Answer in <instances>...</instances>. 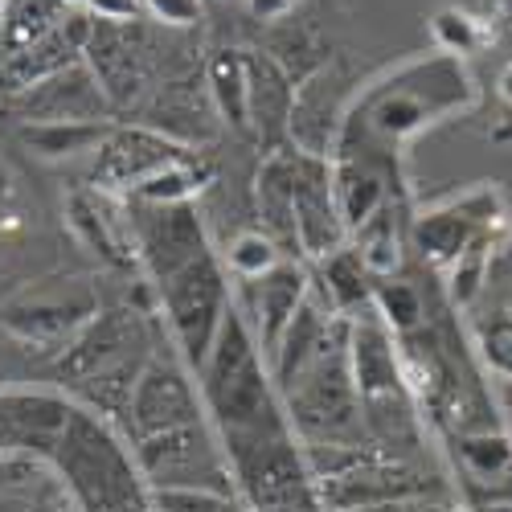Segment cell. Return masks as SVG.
<instances>
[{
  "label": "cell",
  "mask_w": 512,
  "mask_h": 512,
  "mask_svg": "<svg viewBox=\"0 0 512 512\" xmlns=\"http://www.w3.org/2000/svg\"><path fill=\"white\" fill-rule=\"evenodd\" d=\"M136 254L148 271L160 312L173 328V345L189 369H201L213 336L230 312V279L209 250L201 213L185 205H132Z\"/></svg>",
  "instance_id": "1"
},
{
  "label": "cell",
  "mask_w": 512,
  "mask_h": 512,
  "mask_svg": "<svg viewBox=\"0 0 512 512\" xmlns=\"http://www.w3.org/2000/svg\"><path fill=\"white\" fill-rule=\"evenodd\" d=\"M197 386H201L205 418L213 422L230 463L271 443L295 439L283 398L271 381V365L238 304H230L218 336H213V349L197 369Z\"/></svg>",
  "instance_id": "2"
},
{
  "label": "cell",
  "mask_w": 512,
  "mask_h": 512,
  "mask_svg": "<svg viewBox=\"0 0 512 512\" xmlns=\"http://www.w3.org/2000/svg\"><path fill=\"white\" fill-rule=\"evenodd\" d=\"M54 463L82 508L123 512V508H152L148 484L136 467V455L115 431V422L95 414L91 406L74 402L66 426L54 443Z\"/></svg>",
  "instance_id": "3"
},
{
  "label": "cell",
  "mask_w": 512,
  "mask_h": 512,
  "mask_svg": "<svg viewBox=\"0 0 512 512\" xmlns=\"http://www.w3.org/2000/svg\"><path fill=\"white\" fill-rule=\"evenodd\" d=\"M132 455H136V467H140L148 492L152 488H205V492L234 496L230 459H226V447L209 418L136 439Z\"/></svg>",
  "instance_id": "4"
},
{
  "label": "cell",
  "mask_w": 512,
  "mask_h": 512,
  "mask_svg": "<svg viewBox=\"0 0 512 512\" xmlns=\"http://www.w3.org/2000/svg\"><path fill=\"white\" fill-rule=\"evenodd\" d=\"M463 103H472V82H467L463 70H455L447 82H439V87L426 91V95L410 87L406 74H398L390 87H377L369 95V103H361V111L349 115L340 127H361V136H373L386 148H394Z\"/></svg>",
  "instance_id": "5"
},
{
  "label": "cell",
  "mask_w": 512,
  "mask_h": 512,
  "mask_svg": "<svg viewBox=\"0 0 512 512\" xmlns=\"http://www.w3.org/2000/svg\"><path fill=\"white\" fill-rule=\"evenodd\" d=\"M99 316V300L87 283L66 279V283H37L25 295L5 308V328L21 340V345H33L37 353H58L70 345V340L87 328Z\"/></svg>",
  "instance_id": "6"
},
{
  "label": "cell",
  "mask_w": 512,
  "mask_h": 512,
  "mask_svg": "<svg viewBox=\"0 0 512 512\" xmlns=\"http://www.w3.org/2000/svg\"><path fill=\"white\" fill-rule=\"evenodd\" d=\"M205 418V402H201V386L193 381V369L173 357L168 349H152V357L144 361L136 386H132V402H127V431L136 439L173 431V426H189Z\"/></svg>",
  "instance_id": "7"
},
{
  "label": "cell",
  "mask_w": 512,
  "mask_h": 512,
  "mask_svg": "<svg viewBox=\"0 0 512 512\" xmlns=\"http://www.w3.org/2000/svg\"><path fill=\"white\" fill-rule=\"evenodd\" d=\"M152 349L156 345H152L148 316L136 312V308H111V312H99L62 349L58 373H62V381H74V386H82V381L103 377L111 369L144 365L152 357Z\"/></svg>",
  "instance_id": "8"
},
{
  "label": "cell",
  "mask_w": 512,
  "mask_h": 512,
  "mask_svg": "<svg viewBox=\"0 0 512 512\" xmlns=\"http://www.w3.org/2000/svg\"><path fill=\"white\" fill-rule=\"evenodd\" d=\"M435 496L431 476L414 472L406 459H390L377 447L353 463L349 472H340L332 480H316V500L320 512H361L377 504H398V500H422Z\"/></svg>",
  "instance_id": "9"
},
{
  "label": "cell",
  "mask_w": 512,
  "mask_h": 512,
  "mask_svg": "<svg viewBox=\"0 0 512 512\" xmlns=\"http://www.w3.org/2000/svg\"><path fill=\"white\" fill-rule=\"evenodd\" d=\"M500 218H504L500 193L472 189V193L451 197L435 209H422V218L414 222V242L426 263L447 271L467 246H476L480 238H496Z\"/></svg>",
  "instance_id": "10"
},
{
  "label": "cell",
  "mask_w": 512,
  "mask_h": 512,
  "mask_svg": "<svg viewBox=\"0 0 512 512\" xmlns=\"http://www.w3.org/2000/svg\"><path fill=\"white\" fill-rule=\"evenodd\" d=\"M193 156L181 140H173L168 132H156L148 123H111L107 140L95 152V189L111 193V197H132L148 177H156L160 168L177 164Z\"/></svg>",
  "instance_id": "11"
},
{
  "label": "cell",
  "mask_w": 512,
  "mask_h": 512,
  "mask_svg": "<svg viewBox=\"0 0 512 512\" xmlns=\"http://www.w3.org/2000/svg\"><path fill=\"white\" fill-rule=\"evenodd\" d=\"M340 246H349V230L332 201V164L295 152V254L316 267Z\"/></svg>",
  "instance_id": "12"
},
{
  "label": "cell",
  "mask_w": 512,
  "mask_h": 512,
  "mask_svg": "<svg viewBox=\"0 0 512 512\" xmlns=\"http://www.w3.org/2000/svg\"><path fill=\"white\" fill-rule=\"evenodd\" d=\"M5 107L17 115V123H111V103L87 62L5 99Z\"/></svg>",
  "instance_id": "13"
},
{
  "label": "cell",
  "mask_w": 512,
  "mask_h": 512,
  "mask_svg": "<svg viewBox=\"0 0 512 512\" xmlns=\"http://www.w3.org/2000/svg\"><path fill=\"white\" fill-rule=\"evenodd\" d=\"M87 37H91V17L87 13H70L54 33H46L33 46L17 50V54H5L0 58V99H13L37 82H46L70 66L82 62L87 54Z\"/></svg>",
  "instance_id": "14"
},
{
  "label": "cell",
  "mask_w": 512,
  "mask_h": 512,
  "mask_svg": "<svg viewBox=\"0 0 512 512\" xmlns=\"http://www.w3.org/2000/svg\"><path fill=\"white\" fill-rule=\"evenodd\" d=\"M66 222L78 234L82 246H91L99 259L111 267H136V230H132V209L123 205V197H111L103 189H78L66 201Z\"/></svg>",
  "instance_id": "15"
},
{
  "label": "cell",
  "mask_w": 512,
  "mask_h": 512,
  "mask_svg": "<svg viewBox=\"0 0 512 512\" xmlns=\"http://www.w3.org/2000/svg\"><path fill=\"white\" fill-rule=\"evenodd\" d=\"M82 62H87L91 74L99 78L111 111L132 103V95L144 87V74H148V54H144V41H140L136 25L91 21V37H87V54H82Z\"/></svg>",
  "instance_id": "16"
},
{
  "label": "cell",
  "mask_w": 512,
  "mask_h": 512,
  "mask_svg": "<svg viewBox=\"0 0 512 512\" xmlns=\"http://www.w3.org/2000/svg\"><path fill=\"white\" fill-rule=\"evenodd\" d=\"M250 291H254V295H250V304H254V324H250V332H254V340H259L263 357L271 361V353H275V345H279L283 328L291 324V316L300 312V304L308 300V291H312V271H308V263L283 259L271 275L254 279Z\"/></svg>",
  "instance_id": "17"
},
{
  "label": "cell",
  "mask_w": 512,
  "mask_h": 512,
  "mask_svg": "<svg viewBox=\"0 0 512 512\" xmlns=\"http://www.w3.org/2000/svg\"><path fill=\"white\" fill-rule=\"evenodd\" d=\"M291 107H295L291 74L271 54L250 50V132L259 136L271 152H279V144L287 140Z\"/></svg>",
  "instance_id": "18"
},
{
  "label": "cell",
  "mask_w": 512,
  "mask_h": 512,
  "mask_svg": "<svg viewBox=\"0 0 512 512\" xmlns=\"http://www.w3.org/2000/svg\"><path fill=\"white\" fill-rule=\"evenodd\" d=\"M373 283L377 279L365 271L361 254L353 246H340L336 254H328L324 263H316V275H312V291L345 320H357L365 308H373Z\"/></svg>",
  "instance_id": "19"
},
{
  "label": "cell",
  "mask_w": 512,
  "mask_h": 512,
  "mask_svg": "<svg viewBox=\"0 0 512 512\" xmlns=\"http://www.w3.org/2000/svg\"><path fill=\"white\" fill-rule=\"evenodd\" d=\"M332 201L340 209V222L353 234L373 213L386 205V173L361 156H332Z\"/></svg>",
  "instance_id": "20"
},
{
  "label": "cell",
  "mask_w": 512,
  "mask_h": 512,
  "mask_svg": "<svg viewBox=\"0 0 512 512\" xmlns=\"http://www.w3.org/2000/svg\"><path fill=\"white\" fill-rule=\"evenodd\" d=\"M254 193H259L263 230L283 250H295V152H271L259 168Z\"/></svg>",
  "instance_id": "21"
},
{
  "label": "cell",
  "mask_w": 512,
  "mask_h": 512,
  "mask_svg": "<svg viewBox=\"0 0 512 512\" xmlns=\"http://www.w3.org/2000/svg\"><path fill=\"white\" fill-rule=\"evenodd\" d=\"M205 78L218 115L238 132H250V50H213Z\"/></svg>",
  "instance_id": "22"
},
{
  "label": "cell",
  "mask_w": 512,
  "mask_h": 512,
  "mask_svg": "<svg viewBox=\"0 0 512 512\" xmlns=\"http://www.w3.org/2000/svg\"><path fill=\"white\" fill-rule=\"evenodd\" d=\"M111 123H17V140L37 160H74V156H95L107 140Z\"/></svg>",
  "instance_id": "23"
},
{
  "label": "cell",
  "mask_w": 512,
  "mask_h": 512,
  "mask_svg": "<svg viewBox=\"0 0 512 512\" xmlns=\"http://www.w3.org/2000/svg\"><path fill=\"white\" fill-rule=\"evenodd\" d=\"M66 21V0H5L0 21V54H17Z\"/></svg>",
  "instance_id": "24"
},
{
  "label": "cell",
  "mask_w": 512,
  "mask_h": 512,
  "mask_svg": "<svg viewBox=\"0 0 512 512\" xmlns=\"http://www.w3.org/2000/svg\"><path fill=\"white\" fill-rule=\"evenodd\" d=\"M349 246L361 254V263H365V271H369L373 279H390V275L398 271L402 250H398V226H394L390 201L381 205L365 226H357V230L349 234Z\"/></svg>",
  "instance_id": "25"
},
{
  "label": "cell",
  "mask_w": 512,
  "mask_h": 512,
  "mask_svg": "<svg viewBox=\"0 0 512 512\" xmlns=\"http://www.w3.org/2000/svg\"><path fill=\"white\" fill-rule=\"evenodd\" d=\"M459 459L476 484H500L512 476V439L496 426L492 431H467L459 435Z\"/></svg>",
  "instance_id": "26"
},
{
  "label": "cell",
  "mask_w": 512,
  "mask_h": 512,
  "mask_svg": "<svg viewBox=\"0 0 512 512\" xmlns=\"http://www.w3.org/2000/svg\"><path fill=\"white\" fill-rule=\"evenodd\" d=\"M205 177H209L205 168L193 164V156H185L177 164L160 168L156 177H148L127 201H136V205H185V201L197 197V189L205 185Z\"/></svg>",
  "instance_id": "27"
},
{
  "label": "cell",
  "mask_w": 512,
  "mask_h": 512,
  "mask_svg": "<svg viewBox=\"0 0 512 512\" xmlns=\"http://www.w3.org/2000/svg\"><path fill=\"white\" fill-rule=\"evenodd\" d=\"M283 259H287V250H283L267 230H242V234L226 246V267H230V275L242 279V283H254V279L271 275Z\"/></svg>",
  "instance_id": "28"
},
{
  "label": "cell",
  "mask_w": 512,
  "mask_h": 512,
  "mask_svg": "<svg viewBox=\"0 0 512 512\" xmlns=\"http://www.w3.org/2000/svg\"><path fill=\"white\" fill-rule=\"evenodd\" d=\"M373 316L386 324L394 336H410L422 328V295L410 283L377 279L373 283Z\"/></svg>",
  "instance_id": "29"
},
{
  "label": "cell",
  "mask_w": 512,
  "mask_h": 512,
  "mask_svg": "<svg viewBox=\"0 0 512 512\" xmlns=\"http://www.w3.org/2000/svg\"><path fill=\"white\" fill-rule=\"evenodd\" d=\"M492 242H496V238H480L476 246H467L459 259L447 267V291H451V304H455V308L476 304V295L484 291L488 259H492Z\"/></svg>",
  "instance_id": "30"
},
{
  "label": "cell",
  "mask_w": 512,
  "mask_h": 512,
  "mask_svg": "<svg viewBox=\"0 0 512 512\" xmlns=\"http://www.w3.org/2000/svg\"><path fill=\"white\" fill-rule=\"evenodd\" d=\"M148 504L152 512H242L234 496L205 488H152Z\"/></svg>",
  "instance_id": "31"
},
{
  "label": "cell",
  "mask_w": 512,
  "mask_h": 512,
  "mask_svg": "<svg viewBox=\"0 0 512 512\" xmlns=\"http://www.w3.org/2000/svg\"><path fill=\"white\" fill-rule=\"evenodd\" d=\"M431 33L439 41L443 54H472L480 46V21L463 9H439L435 21H431Z\"/></svg>",
  "instance_id": "32"
},
{
  "label": "cell",
  "mask_w": 512,
  "mask_h": 512,
  "mask_svg": "<svg viewBox=\"0 0 512 512\" xmlns=\"http://www.w3.org/2000/svg\"><path fill=\"white\" fill-rule=\"evenodd\" d=\"M480 353L504 381H512V316L508 312H500L480 328Z\"/></svg>",
  "instance_id": "33"
},
{
  "label": "cell",
  "mask_w": 512,
  "mask_h": 512,
  "mask_svg": "<svg viewBox=\"0 0 512 512\" xmlns=\"http://www.w3.org/2000/svg\"><path fill=\"white\" fill-rule=\"evenodd\" d=\"M144 13L160 25L173 29H193L205 17V0H144Z\"/></svg>",
  "instance_id": "34"
},
{
  "label": "cell",
  "mask_w": 512,
  "mask_h": 512,
  "mask_svg": "<svg viewBox=\"0 0 512 512\" xmlns=\"http://www.w3.org/2000/svg\"><path fill=\"white\" fill-rule=\"evenodd\" d=\"M78 13L103 25H136L144 17V0H78Z\"/></svg>",
  "instance_id": "35"
},
{
  "label": "cell",
  "mask_w": 512,
  "mask_h": 512,
  "mask_svg": "<svg viewBox=\"0 0 512 512\" xmlns=\"http://www.w3.org/2000/svg\"><path fill=\"white\" fill-rule=\"evenodd\" d=\"M300 0H246V9L254 21H283Z\"/></svg>",
  "instance_id": "36"
},
{
  "label": "cell",
  "mask_w": 512,
  "mask_h": 512,
  "mask_svg": "<svg viewBox=\"0 0 512 512\" xmlns=\"http://www.w3.org/2000/svg\"><path fill=\"white\" fill-rule=\"evenodd\" d=\"M361 512H443L435 500H398V504H377V508H361Z\"/></svg>",
  "instance_id": "37"
},
{
  "label": "cell",
  "mask_w": 512,
  "mask_h": 512,
  "mask_svg": "<svg viewBox=\"0 0 512 512\" xmlns=\"http://www.w3.org/2000/svg\"><path fill=\"white\" fill-rule=\"evenodd\" d=\"M496 91H500V99L512 107V62L500 70V78H496Z\"/></svg>",
  "instance_id": "38"
},
{
  "label": "cell",
  "mask_w": 512,
  "mask_h": 512,
  "mask_svg": "<svg viewBox=\"0 0 512 512\" xmlns=\"http://www.w3.org/2000/svg\"><path fill=\"white\" fill-rule=\"evenodd\" d=\"M472 512H512V500L492 496V500H484V504H480V508H472Z\"/></svg>",
  "instance_id": "39"
},
{
  "label": "cell",
  "mask_w": 512,
  "mask_h": 512,
  "mask_svg": "<svg viewBox=\"0 0 512 512\" xmlns=\"http://www.w3.org/2000/svg\"><path fill=\"white\" fill-rule=\"evenodd\" d=\"M5 218H9V181L0 177V230H5Z\"/></svg>",
  "instance_id": "40"
},
{
  "label": "cell",
  "mask_w": 512,
  "mask_h": 512,
  "mask_svg": "<svg viewBox=\"0 0 512 512\" xmlns=\"http://www.w3.org/2000/svg\"><path fill=\"white\" fill-rule=\"evenodd\" d=\"M500 254H504V263H508V267H512V242H508V246H504V250H500Z\"/></svg>",
  "instance_id": "41"
},
{
  "label": "cell",
  "mask_w": 512,
  "mask_h": 512,
  "mask_svg": "<svg viewBox=\"0 0 512 512\" xmlns=\"http://www.w3.org/2000/svg\"><path fill=\"white\" fill-rule=\"evenodd\" d=\"M443 512H472V508H443Z\"/></svg>",
  "instance_id": "42"
},
{
  "label": "cell",
  "mask_w": 512,
  "mask_h": 512,
  "mask_svg": "<svg viewBox=\"0 0 512 512\" xmlns=\"http://www.w3.org/2000/svg\"><path fill=\"white\" fill-rule=\"evenodd\" d=\"M0 21H5V0H0Z\"/></svg>",
  "instance_id": "43"
}]
</instances>
